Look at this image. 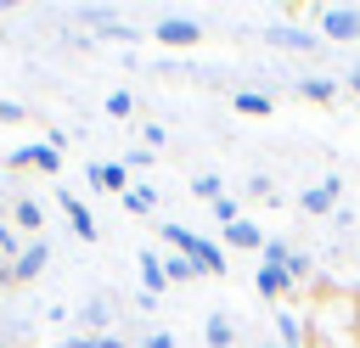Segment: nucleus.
<instances>
[{"label": "nucleus", "mask_w": 360, "mask_h": 348, "mask_svg": "<svg viewBox=\"0 0 360 348\" xmlns=\"http://www.w3.org/2000/svg\"><path fill=\"white\" fill-rule=\"evenodd\" d=\"M124 168H152V152H146V146H141V152H129V157H124Z\"/></svg>", "instance_id": "nucleus-25"}, {"label": "nucleus", "mask_w": 360, "mask_h": 348, "mask_svg": "<svg viewBox=\"0 0 360 348\" xmlns=\"http://www.w3.org/2000/svg\"><path fill=\"white\" fill-rule=\"evenodd\" d=\"M202 337H208V348H231V342H236V326H231L225 314H208V320H202Z\"/></svg>", "instance_id": "nucleus-14"}, {"label": "nucleus", "mask_w": 360, "mask_h": 348, "mask_svg": "<svg viewBox=\"0 0 360 348\" xmlns=\"http://www.w3.org/2000/svg\"><path fill=\"white\" fill-rule=\"evenodd\" d=\"M264 348H281V342H264Z\"/></svg>", "instance_id": "nucleus-31"}, {"label": "nucleus", "mask_w": 360, "mask_h": 348, "mask_svg": "<svg viewBox=\"0 0 360 348\" xmlns=\"http://www.w3.org/2000/svg\"><path fill=\"white\" fill-rule=\"evenodd\" d=\"M253 286H259V297H292V275L276 269V264H259L253 269Z\"/></svg>", "instance_id": "nucleus-10"}, {"label": "nucleus", "mask_w": 360, "mask_h": 348, "mask_svg": "<svg viewBox=\"0 0 360 348\" xmlns=\"http://www.w3.org/2000/svg\"><path fill=\"white\" fill-rule=\"evenodd\" d=\"M231 107H236V112H248V118H270V112H276V95H264V90H236V95H231Z\"/></svg>", "instance_id": "nucleus-12"}, {"label": "nucleus", "mask_w": 360, "mask_h": 348, "mask_svg": "<svg viewBox=\"0 0 360 348\" xmlns=\"http://www.w3.org/2000/svg\"><path fill=\"white\" fill-rule=\"evenodd\" d=\"M90 185L124 196V191H129V168H124V163H90Z\"/></svg>", "instance_id": "nucleus-8"}, {"label": "nucleus", "mask_w": 360, "mask_h": 348, "mask_svg": "<svg viewBox=\"0 0 360 348\" xmlns=\"http://www.w3.org/2000/svg\"><path fill=\"white\" fill-rule=\"evenodd\" d=\"M264 39H270V45H281V51H321V34H315V28H287V22H270V28H264Z\"/></svg>", "instance_id": "nucleus-4"}, {"label": "nucleus", "mask_w": 360, "mask_h": 348, "mask_svg": "<svg viewBox=\"0 0 360 348\" xmlns=\"http://www.w3.org/2000/svg\"><path fill=\"white\" fill-rule=\"evenodd\" d=\"M0 253H11V258H17V253H22V247H17V236H11V230H6V225H0Z\"/></svg>", "instance_id": "nucleus-26"}, {"label": "nucleus", "mask_w": 360, "mask_h": 348, "mask_svg": "<svg viewBox=\"0 0 360 348\" xmlns=\"http://www.w3.org/2000/svg\"><path fill=\"white\" fill-rule=\"evenodd\" d=\"M135 264H141V286H146V297H141V303H158V292L169 286L163 258H158V253H135Z\"/></svg>", "instance_id": "nucleus-9"}, {"label": "nucleus", "mask_w": 360, "mask_h": 348, "mask_svg": "<svg viewBox=\"0 0 360 348\" xmlns=\"http://www.w3.org/2000/svg\"><path fill=\"white\" fill-rule=\"evenodd\" d=\"M338 191H343V180H338V174H332V180H321V185H309V191H304V196H298V208H304V213H315V219H321V213H332V202H338Z\"/></svg>", "instance_id": "nucleus-6"}, {"label": "nucleus", "mask_w": 360, "mask_h": 348, "mask_svg": "<svg viewBox=\"0 0 360 348\" xmlns=\"http://www.w3.org/2000/svg\"><path fill=\"white\" fill-rule=\"evenodd\" d=\"M152 34H158V45H197V39H202V28H197L191 17H163Z\"/></svg>", "instance_id": "nucleus-5"}, {"label": "nucleus", "mask_w": 360, "mask_h": 348, "mask_svg": "<svg viewBox=\"0 0 360 348\" xmlns=\"http://www.w3.org/2000/svg\"><path fill=\"white\" fill-rule=\"evenodd\" d=\"M343 84H349V95L360 101V67H349V79H343Z\"/></svg>", "instance_id": "nucleus-28"}, {"label": "nucleus", "mask_w": 360, "mask_h": 348, "mask_svg": "<svg viewBox=\"0 0 360 348\" xmlns=\"http://www.w3.org/2000/svg\"><path fill=\"white\" fill-rule=\"evenodd\" d=\"M96 348H124V342L118 337H96Z\"/></svg>", "instance_id": "nucleus-30"}, {"label": "nucleus", "mask_w": 360, "mask_h": 348, "mask_svg": "<svg viewBox=\"0 0 360 348\" xmlns=\"http://www.w3.org/2000/svg\"><path fill=\"white\" fill-rule=\"evenodd\" d=\"M321 39H360V6H315Z\"/></svg>", "instance_id": "nucleus-2"}, {"label": "nucleus", "mask_w": 360, "mask_h": 348, "mask_svg": "<svg viewBox=\"0 0 360 348\" xmlns=\"http://www.w3.org/2000/svg\"><path fill=\"white\" fill-rule=\"evenodd\" d=\"M214 219H219V225H236V219H242V208H236L231 196H219V202H214Z\"/></svg>", "instance_id": "nucleus-22"}, {"label": "nucleus", "mask_w": 360, "mask_h": 348, "mask_svg": "<svg viewBox=\"0 0 360 348\" xmlns=\"http://www.w3.org/2000/svg\"><path fill=\"white\" fill-rule=\"evenodd\" d=\"M107 112H112V118H129V112H135L129 90H112V95H107Z\"/></svg>", "instance_id": "nucleus-21"}, {"label": "nucleus", "mask_w": 360, "mask_h": 348, "mask_svg": "<svg viewBox=\"0 0 360 348\" xmlns=\"http://www.w3.org/2000/svg\"><path fill=\"white\" fill-rule=\"evenodd\" d=\"M62 348H96V337H73V342H62Z\"/></svg>", "instance_id": "nucleus-29"}, {"label": "nucleus", "mask_w": 360, "mask_h": 348, "mask_svg": "<svg viewBox=\"0 0 360 348\" xmlns=\"http://www.w3.org/2000/svg\"><path fill=\"white\" fill-rule=\"evenodd\" d=\"M225 247H248V253H264V230H259L253 219H236V225H225Z\"/></svg>", "instance_id": "nucleus-11"}, {"label": "nucleus", "mask_w": 360, "mask_h": 348, "mask_svg": "<svg viewBox=\"0 0 360 348\" xmlns=\"http://www.w3.org/2000/svg\"><path fill=\"white\" fill-rule=\"evenodd\" d=\"M6 163H11V168H39V174H56V168H62V152H56L51 140H39V146H17Z\"/></svg>", "instance_id": "nucleus-3"}, {"label": "nucleus", "mask_w": 360, "mask_h": 348, "mask_svg": "<svg viewBox=\"0 0 360 348\" xmlns=\"http://www.w3.org/2000/svg\"><path fill=\"white\" fill-rule=\"evenodd\" d=\"M292 90H298L304 101H332V95H338V84H332V79H298Z\"/></svg>", "instance_id": "nucleus-15"}, {"label": "nucleus", "mask_w": 360, "mask_h": 348, "mask_svg": "<svg viewBox=\"0 0 360 348\" xmlns=\"http://www.w3.org/2000/svg\"><path fill=\"white\" fill-rule=\"evenodd\" d=\"M62 208H68V225H73V236H79V241H96V219H90V208H84L79 196H62Z\"/></svg>", "instance_id": "nucleus-13"}, {"label": "nucleus", "mask_w": 360, "mask_h": 348, "mask_svg": "<svg viewBox=\"0 0 360 348\" xmlns=\"http://www.w3.org/2000/svg\"><path fill=\"white\" fill-rule=\"evenodd\" d=\"M163 241L180 247V258H191L202 275H225V253H219L208 236H197V230H186V225H163Z\"/></svg>", "instance_id": "nucleus-1"}, {"label": "nucleus", "mask_w": 360, "mask_h": 348, "mask_svg": "<svg viewBox=\"0 0 360 348\" xmlns=\"http://www.w3.org/2000/svg\"><path fill=\"white\" fill-rule=\"evenodd\" d=\"M191 191H197V196H202L208 208H214V202L225 196V191H219V174H197V180H191Z\"/></svg>", "instance_id": "nucleus-17"}, {"label": "nucleus", "mask_w": 360, "mask_h": 348, "mask_svg": "<svg viewBox=\"0 0 360 348\" xmlns=\"http://www.w3.org/2000/svg\"><path fill=\"white\" fill-rule=\"evenodd\" d=\"M141 348H174V337H169V331H152V337H146Z\"/></svg>", "instance_id": "nucleus-27"}, {"label": "nucleus", "mask_w": 360, "mask_h": 348, "mask_svg": "<svg viewBox=\"0 0 360 348\" xmlns=\"http://www.w3.org/2000/svg\"><path fill=\"white\" fill-rule=\"evenodd\" d=\"M124 208H129V213H152V208H158V191H152V185H129V191H124Z\"/></svg>", "instance_id": "nucleus-16"}, {"label": "nucleus", "mask_w": 360, "mask_h": 348, "mask_svg": "<svg viewBox=\"0 0 360 348\" xmlns=\"http://www.w3.org/2000/svg\"><path fill=\"white\" fill-rule=\"evenodd\" d=\"M22 118H28V112H22L17 101H0V123H22Z\"/></svg>", "instance_id": "nucleus-24"}, {"label": "nucleus", "mask_w": 360, "mask_h": 348, "mask_svg": "<svg viewBox=\"0 0 360 348\" xmlns=\"http://www.w3.org/2000/svg\"><path fill=\"white\" fill-rule=\"evenodd\" d=\"M264 264H276V269H287V264H292V247L270 236V241H264Z\"/></svg>", "instance_id": "nucleus-20"}, {"label": "nucleus", "mask_w": 360, "mask_h": 348, "mask_svg": "<svg viewBox=\"0 0 360 348\" xmlns=\"http://www.w3.org/2000/svg\"><path fill=\"white\" fill-rule=\"evenodd\" d=\"M45 258H51V247H45V241H28V247L11 258V281H17V286H22V281H34V275L45 269Z\"/></svg>", "instance_id": "nucleus-7"}, {"label": "nucleus", "mask_w": 360, "mask_h": 348, "mask_svg": "<svg viewBox=\"0 0 360 348\" xmlns=\"http://www.w3.org/2000/svg\"><path fill=\"white\" fill-rule=\"evenodd\" d=\"M163 275H169V281H191V275H202V269H197L191 258H180V253H174V258H163Z\"/></svg>", "instance_id": "nucleus-19"}, {"label": "nucleus", "mask_w": 360, "mask_h": 348, "mask_svg": "<svg viewBox=\"0 0 360 348\" xmlns=\"http://www.w3.org/2000/svg\"><path fill=\"white\" fill-rule=\"evenodd\" d=\"M287 275H292V286H298V281H309V275H315V264H309L304 253H292V264H287Z\"/></svg>", "instance_id": "nucleus-23"}, {"label": "nucleus", "mask_w": 360, "mask_h": 348, "mask_svg": "<svg viewBox=\"0 0 360 348\" xmlns=\"http://www.w3.org/2000/svg\"><path fill=\"white\" fill-rule=\"evenodd\" d=\"M11 219H17L22 230H39V202H28V196H22V202H11Z\"/></svg>", "instance_id": "nucleus-18"}]
</instances>
